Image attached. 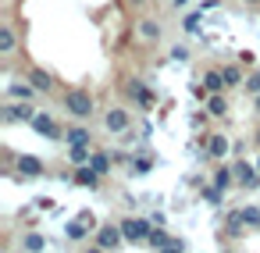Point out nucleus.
Returning <instances> with one entry per match:
<instances>
[{
    "mask_svg": "<svg viewBox=\"0 0 260 253\" xmlns=\"http://www.w3.org/2000/svg\"><path fill=\"white\" fill-rule=\"evenodd\" d=\"M93 242H96L100 249H107V253H118V249L125 246V232H121V225H118V221H107V225H100V228H96Z\"/></svg>",
    "mask_w": 260,
    "mask_h": 253,
    "instance_id": "9d476101",
    "label": "nucleus"
},
{
    "mask_svg": "<svg viewBox=\"0 0 260 253\" xmlns=\"http://www.w3.org/2000/svg\"><path fill=\"white\" fill-rule=\"evenodd\" d=\"M253 114L260 118V97H253Z\"/></svg>",
    "mask_w": 260,
    "mask_h": 253,
    "instance_id": "72a5a7b5",
    "label": "nucleus"
},
{
    "mask_svg": "<svg viewBox=\"0 0 260 253\" xmlns=\"http://www.w3.org/2000/svg\"><path fill=\"white\" fill-rule=\"evenodd\" d=\"M18 249H22V253H43V249H47V239H43L36 228H25V232H22V246H18Z\"/></svg>",
    "mask_w": 260,
    "mask_h": 253,
    "instance_id": "412c9836",
    "label": "nucleus"
},
{
    "mask_svg": "<svg viewBox=\"0 0 260 253\" xmlns=\"http://www.w3.org/2000/svg\"><path fill=\"white\" fill-rule=\"evenodd\" d=\"M100 129L107 136H128L132 132V107L128 104H111L100 111Z\"/></svg>",
    "mask_w": 260,
    "mask_h": 253,
    "instance_id": "f03ea898",
    "label": "nucleus"
},
{
    "mask_svg": "<svg viewBox=\"0 0 260 253\" xmlns=\"http://www.w3.org/2000/svg\"><path fill=\"white\" fill-rule=\"evenodd\" d=\"M89 168L104 178V175H111L114 171V157L107 153V150H93V157H89Z\"/></svg>",
    "mask_w": 260,
    "mask_h": 253,
    "instance_id": "4be33fe9",
    "label": "nucleus"
},
{
    "mask_svg": "<svg viewBox=\"0 0 260 253\" xmlns=\"http://www.w3.org/2000/svg\"><path fill=\"white\" fill-rule=\"evenodd\" d=\"M228 150H232L228 132H207V136L200 139V153H203L210 164H224V161H228Z\"/></svg>",
    "mask_w": 260,
    "mask_h": 253,
    "instance_id": "20e7f679",
    "label": "nucleus"
},
{
    "mask_svg": "<svg viewBox=\"0 0 260 253\" xmlns=\"http://www.w3.org/2000/svg\"><path fill=\"white\" fill-rule=\"evenodd\" d=\"M121 89H125V97L132 100V107H139V111H150V107L157 104V93H153L143 79H136V75H128V79L121 82Z\"/></svg>",
    "mask_w": 260,
    "mask_h": 253,
    "instance_id": "423d86ee",
    "label": "nucleus"
},
{
    "mask_svg": "<svg viewBox=\"0 0 260 253\" xmlns=\"http://www.w3.org/2000/svg\"><path fill=\"white\" fill-rule=\"evenodd\" d=\"M36 89L29 86V82H11L8 86V100H18V104H36Z\"/></svg>",
    "mask_w": 260,
    "mask_h": 253,
    "instance_id": "aec40b11",
    "label": "nucleus"
},
{
    "mask_svg": "<svg viewBox=\"0 0 260 253\" xmlns=\"http://www.w3.org/2000/svg\"><path fill=\"white\" fill-rule=\"evenodd\" d=\"M203 111H207V118H214V121H224V118H228V111H232V100H228V93H210V97H207V104H203Z\"/></svg>",
    "mask_w": 260,
    "mask_h": 253,
    "instance_id": "2eb2a0df",
    "label": "nucleus"
},
{
    "mask_svg": "<svg viewBox=\"0 0 260 253\" xmlns=\"http://www.w3.org/2000/svg\"><path fill=\"white\" fill-rule=\"evenodd\" d=\"M18 54V33H15V22H0V57L11 61Z\"/></svg>",
    "mask_w": 260,
    "mask_h": 253,
    "instance_id": "4468645a",
    "label": "nucleus"
},
{
    "mask_svg": "<svg viewBox=\"0 0 260 253\" xmlns=\"http://www.w3.org/2000/svg\"><path fill=\"white\" fill-rule=\"evenodd\" d=\"M221 72H224V86H228V93L232 89H242L246 86V65H239V61H228V65H221Z\"/></svg>",
    "mask_w": 260,
    "mask_h": 253,
    "instance_id": "dca6fc26",
    "label": "nucleus"
},
{
    "mask_svg": "<svg viewBox=\"0 0 260 253\" xmlns=\"http://www.w3.org/2000/svg\"><path fill=\"white\" fill-rule=\"evenodd\" d=\"M36 104H18V100H4V107H0V121H4V125H15V121H32L36 118Z\"/></svg>",
    "mask_w": 260,
    "mask_h": 253,
    "instance_id": "9b49d317",
    "label": "nucleus"
},
{
    "mask_svg": "<svg viewBox=\"0 0 260 253\" xmlns=\"http://www.w3.org/2000/svg\"><path fill=\"white\" fill-rule=\"evenodd\" d=\"M242 89H246V93H249V97H260V68H256V72H249V75H246V86H242Z\"/></svg>",
    "mask_w": 260,
    "mask_h": 253,
    "instance_id": "bb28decb",
    "label": "nucleus"
},
{
    "mask_svg": "<svg viewBox=\"0 0 260 253\" xmlns=\"http://www.w3.org/2000/svg\"><path fill=\"white\" fill-rule=\"evenodd\" d=\"M93 150H96V146H68V161H72L75 168H82V164H89Z\"/></svg>",
    "mask_w": 260,
    "mask_h": 253,
    "instance_id": "393cba45",
    "label": "nucleus"
},
{
    "mask_svg": "<svg viewBox=\"0 0 260 253\" xmlns=\"http://www.w3.org/2000/svg\"><path fill=\"white\" fill-rule=\"evenodd\" d=\"M239 65H253V54L249 50H239Z\"/></svg>",
    "mask_w": 260,
    "mask_h": 253,
    "instance_id": "7c9ffc66",
    "label": "nucleus"
},
{
    "mask_svg": "<svg viewBox=\"0 0 260 253\" xmlns=\"http://www.w3.org/2000/svg\"><path fill=\"white\" fill-rule=\"evenodd\" d=\"M4 164L15 168V175H22V178H43V175H47V161L36 157V153H15V150H4Z\"/></svg>",
    "mask_w": 260,
    "mask_h": 253,
    "instance_id": "7ed1b4c3",
    "label": "nucleus"
},
{
    "mask_svg": "<svg viewBox=\"0 0 260 253\" xmlns=\"http://www.w3.org/2000/svg\"><path fill=\"white\" fill-rule=\"evenodd\" d=\"M96 228H100V225H96V214H93V210H79V214L64 225V235H68L72 242H86V239L96 235Z\"/></svg>",
    "mask_w": 260,
    "mask_h": 253,
    "instance_id": "39448f33",
    "label": "nucleus"
},
{
    "mask_svg": "<svg viewBox=\"0 0 260 253\" xmlns=\"http://www.w3.org/2000/svg\"><path fill=\"white\" fill-rule=\"evenodd\" d=\"M0 253H22V249H15V246H8V249H0Z\"/></svg>",
    "mask_w": 260,
    "mask_h": 253,
    "instance_id": "e433bc0d",
    "label": "nucleus"
},
{
    "mask_svg": "<svg viewBox=\"0 0 260 253\" xmlns=\"http://www.w3.org/2000/svg\"><path fill=\"white\" fill-rule=\"evenodd\" d=\"M64 143H68V146H93V129H89V121H68V125H64Z\"/></svg>",
    "mask_w": 260,
    "mask_h": 253,
    "instance_id": "ddd939ff",
    "label": "nucleus"
},
{
    "mask_svg": "<svg viewBox=\"0 0 260 253\" xmlns=\"http://www.w3.org/2000/svg\"><path fill=\"white\" fill-rule=\"evenodd\" d=\"M210 185L214 189H221V193H228V189H235L239 185V178H235V168L224 161V164H217L214 168V178H210Z\"/></svg>",
    "mask_w": 260,
    "mask_h": 253,
    "instance_id": "f3484780",
    "label": "nucleus"
},
{
    "mask_svg": "<svg viewBox=\"0 0 260 253\" xmlns=\"http://www.w3.org/2000/svg\"><path fill=\"white\" fill-rule=\"evenodd\" d=\"M253 146L260 150V118H256V125H253Z\"/></svg>",
    "mask_w": 260,
    "mask_h": 253,
    "instance_id": "2f4dec72",
    "label": "nucleus"
},
{
    "mask_svg": "<svg viewBox=\"0 0 260 253\" xmlns=\"http://www.w3.org/2000/svg\"><path fill=\"white\" fill-rule=\"evenodd\" d=\"M25 82H29L40 97H54V93H57V79H54V72H47L43 65H29V68H25Z\"/></svg>",
    "mask_w": 260,
    "mask_h": 253,
    "instance_id": "6e6552de",
    "label": "nucleus"
},
{
    "mask_svg": "<svg viewBox=\"0 0 260 253\" xmlns=\"http://www.w3.org/2000/svg\"><path fill=\"white\" fill-rule=\"evenodd\" d=\"M232 168H235V178H239L242 189H256V185H260V171H256V164H249V161H235Z\"/></svg>",
    "mask_w": 260,
    "mask_h": 253,
    "instance_id": "a211bd4d",
    "label": "nucleus"
},
{
    "mask_svg": "<svg viewBox=\"0 0 260 253\" xmlns=\"http://www.w3.org/2000/svg\"><path fill=\"white\" fill-rule=\"evenodd\" d=\"M253 164H256V171H260V150H256V161H253Z\"/></svg>",
    "mask_w": 260,
    "mask_h": 253,
    "instance_id": "4c0bfd02",
    "label": "nucleus"
},
{
    "mask_svg": "<svg viewBox=\"0 0 260 253\" xmlns=\"http://www.w3.org/2000/svg\"><path fill=\"white\" fill-rule=\"evenodd\" d=\"M72 182H75V185H86V189H96V185H100V175H96L89 164H82V168H72Z\"/></svg>",
    "mask_w": 260,
    "mask_h": 253,
    "instance_id": "5701e85b",
    "label": "nucleus"
},
{
    "mask_svg": "<svg viewBox=\"0 0 260 253\" xmlns=\"http://www.w3.org/2000/svg\"><path fill=\"white\" fill-rule=\"evenodd\" d=\"M239 210H242L246 232H260V207H256V203H246V207H239Z\"/></svg>",
    "mask_w": 260,
    "mask_h": 253,
    "instance_id": "b1692460",
    "label": "nucleus"
},
{
    "mask_svg": "<svg viewBox=\"0 0 260 253\" xmlns=\"http://www.w3.org/2000/svg\"><path fill=\"white\" fill-rule=\"evenodd\" d=\"M82 253H107V249H100L96 242H89V246H82Z\"/></svg>",
    "mask_w": 260,
    "mask_h": 253,
    "instance_id": "473e14b6",
    "label": "nucleus"
},
{
    "mask_svg": "<svg viewBox=\"0 0 260 253\" xmlns=\"http://www.w3.org/2000/svg\"><path fill=\"white\" fill-rule=\"evenodd\" d=\"M160 36H164V29H160V22L157 18H136V40L143 43V47H157L160 43Z\"/></svg>",
    "mask_w": 260,
    "mask_h": 253,
    "instance_id": "f8f14e48",
    "label": "nucleus"
},
{
    "mask_svg": "<svg viewBox=\"0 0 260 253\" xmlns=\"http://www.w3.org/2000/svg\"><path fill=\"white\" fill-rule=\"evenodd\" d=\"M61 114L68 121H93L100 114L93 89H86V86H64L61 89Z\"/></svg>",
    "mask_w": 260,
    "mask_h": 253,
    "instance_id": "f257e3e1",
    "label": "nucleus"
},
{
    "mask_svg": "<svg viewBox=\"0 0 260 253\" xmlns=\"http://www.w3.org/2000/svg\"><path fill=\"white\" fill-rule=\"evenodd\" d=\"M118 225H121V232H125V242H132V246H143V242H150V235H153V225H150L146 217H139V214H128V217H121Z\"/></svg>",
    "mask_w": 260,
    "mask_h": 253,
    "instance_id": "0eeeda50",
    "label": "nucleus"
},
{
    "mask_svg": "<svg viewBox=\"0 0 260 253\" xmlns=\"http://www.w3.org/2000/svg\"><path fill=\"white\" fill-rule=\"evenodd\" d=\"M242 4H246V8H260V0H242Z\"/></svg>",
    "mask_w": 260,
    "mask_h": 253,
    "instance_id": "f704fd0d",
    "label": "nucleus"
},
{
    "mask_svg": "<svg viewBox=\"0 0 260 253\" xmlns=\"http://www.w3.org/2000/svg\"><path fill=\"white\" fill-rule=\"evenodd\" d=\"M171 4H175V8H185V4H189V0H171Z\"/></svg>",
    "mask_w": 260,
    "mask_h": 253,
    "instance_id": "c9c22d12",
    "label": "nucleus"
},
{
    "mask_svg": "<svg viewBox=\"0 0 260 253\" xmlns=\"http://www.w3.org/2000/svg\"><path fill=\"white\" fill-rule=\"evenodd\" d=\"M200 82L207 86V93H228L224 72H221V68H203V79H200Z\"/></svg>",
    "mask_w": 260,
    "mask_h": 253,
    "instance_id": "6ab92c4d",
    "label": "nucleus"
},
{
    "mask_svg": "<svg viewBox=\"0 0 260 253\" xmlns=\"http://www.w3.org/2000/svg\"><path fill=\"white\" fill-rule=\"evenodd\" d=\"M29 129H36V132H40L43 139H50V143H57V139L64 143V125H61L50 111H36V118L29 121Z\"/></svg>",
    "mask_w": 260,
    "mask_h": 253,
    "instance_id": "1a4fd4ad",
    "label": "nucleus"
},
{
    "mask_svg": "<svg viewBox=\"0 0 260 253\" xmlns=\"http://www.w3.org/2000/svg\"><path fill=\"white\" fill-rule=\"evenodd\" d=\"M200 25H203V15H200V11H192V15H185V22H182V29H185V33H196Z\"/></svg>",
    "mask_w": 260,
    "mask_h": 253,
    "instance_id": "cd10ccee",
    "label": "nucleus"
},
{
    "mask_svg": "<svg viewBox=\"0 0 260 253\" xmlns=\"http://www.w3.org/2000/svg\"><path fill=\"white\" fill-rule=\"evenodd\" d=\"M150 171V161L143 157V161H132V175H146Z\"/></svg>",
    "mask_w": 260,
    "mask_h": 253,
    "instance_id": "c85d7f7f",
    "label": "nucleus"
},
{
    "mask_svg": "<svg viewBox=\"0 0 260 253\" xmlns=\"http://www.w3.org/2000/svg\"><path fill=\"white\" fill-rule=\"evenodd\" d=\"M224 225H228V232H232V235H242V232H246V225H242V210H232Z\"/></svg>",
    "mask_w": 260,
    "mask_h": 253,
    "instance_id": "a878e982",
    "label": "nucleus"
},
{
    "mask_svg": "<svg viewBox=\"0 0 260 253\" xmlns=\"http://www.w3.org/2000/svg\"><path fill=\"white\" fill-rule=\"evenodd\" d=\"M171 54H175V61H185V57H189V50H185V47H175Z\"/></svg>",
    "mask_w": 260,
    "mask_h": 253,
    "instance_id": "c756f323",
    "label": "nucleus"
}]
</instances>
